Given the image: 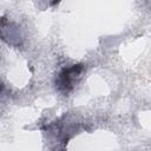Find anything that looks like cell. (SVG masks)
Returning <instances> with one entry per match:
<instances>
[{
    "label": "cell",
    "mask_w": 151,
    "mask_h": 151,
    "mask_svg": "<svg viewBox=\"0 0 151 151\" xmlns=\"http://www.w3.org/2000/svg\"><path fill=\"white\" fill-rule=\"evenodd\" d=\"M84 66L83 64H76L70 67H65L61 70V72L58 74V78L55 80V84L58 88L65 93L70 92L73 88V84L76 78L81 73Z\"/></svg>",
    "instance_id": "1"
}]
</instances>
